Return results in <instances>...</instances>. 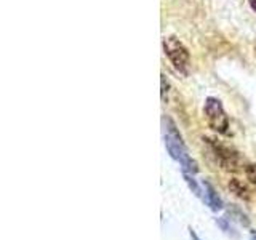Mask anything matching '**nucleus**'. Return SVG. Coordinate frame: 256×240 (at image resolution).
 <instances>
[{
  "label": "nucleus",
  "instance_id": "f257e3e1",
  "mask_svg": "<svg viewBox=\"0 0 256 240\" xmlns=\"http://www.w3.org/2000/svg\"><path fill=\"white\" fill-rule=\"evenodd\" d=\"M162 128H164V142L170 157L180 164L182 173L197 174L198 165L196 160L188 154L186 142H184L182 134L180 132L178 125L174 124V120L168 116H162Z\"/></svg>",
  "mask_w": 256,
  "mask_h": 240
},
{
  "label": "nucleus",
  "instance_id": "f03ea898",
  "mask_svg": "<svg viewBox=\"0 0 256 240\" xmlns=\"http://www.w3.org/2000/svg\"><path fill=\"white\" fill-rule=\"evenodd\" d=\"M204 116L206 118L208 126H210L214 133L222 134V136L229 134V128H230L229 116L226 114V110H224V106L220 98H216V96H208V98H205Z\"/></svg>",
  "mask_w": 256,
  "mask_h": 240
},
{
  "label": "nucleus",
  "instance_id": "7ed1b4c3",
  "mask_svg": "<svg viewBox=\"0 0 256 240\" xmlns=\"http://www.w3.org/2000/svg\"><path fill=\"white\" fill-rule=\"evenodd\" d=\"M164 53L170 62L173 64V68L182 76L189 74V66H190V53L188 50V46L184 45L178 37L168 36L162 40Z\"/></svg>",
  "mask_w": 256,
  "mask_h": 240
},
{
  "label": "nucleus",
  "instance_id": "20e7f679",
  "mask_svg": "<svg viewBox=\"0 0 256 240\" xmlns=\"http://www.w3.org/2000/svg\"><path fill=\"white\" fill-rule=\"evenodd\" d=\"M204 141L210 146L212 152L214 154V157L218 158V162L222 168H226L229 172H238V170H244V160L240 157V154L232 149L229 146H224V144L218 142L213 138H208V136H204Z\"/></svg>",
  "mask_w": 256,
  "mask_h": 240
},
{
  "label": "nucleus",
  "instance_id": "39448f33",
  "mask_svg": "<svg viewBox=\"0 0 256 240\" xmlns=\"http://www.w3.org/2000/svg\"><path fill=\"white\" fill-rule=\"evenodd\" d=\"M202 189H204V194H202V202L208 205V208H210L212 212H220L224 208V202L221 196L216 192L214 186L210 182V181H202Z\"/></svg>",
  "mask_w": 256,
  "mask_h": 240
},
{
  "label": "nucleus",
  "instance_id": "423d86ee",
  "mask_svg": "<svg viewBox=\"0 0 256 240\" xmlns=\"http://www.w3.org/2000/svg\"><path fill=\"white\" fill-rule=\"evenodd\" d=\"M214 222H216V226H218L224 232V234L229 236L230 238H236L237 240L240 237L238 230L236 229V226L232 224L230 218H228V216H221V218H216Z\"/></svg>",
  "mask_w": 256,
  "mask_h": 240
},
{
  "label": "nucleus",
  "instance_id": "0eeeda50",
  "mask_svg": "<svg viewBox=\"0 0 256 240\" xmlns=\"http://www.w3.org/2000/svg\"><path fill=\"white\" fill-rule=\"evenodd\" d=\"M229 189H230V192H234V194L238 198L246 200V202L252 198V194H250V190H248V188L240 180H237V178H232L229 181Z\"/></svg>",
  "mask_w": 256,
  "mask_h": 240
},
{
  "label": "nucleus",
  "instance_id": "6e6552de",
  "mask_svg": "<svg viewBox=\"0 0 256 240\" xmlns=\"http://www.w3.org/2000/svg\"><path fill=\"white\" fill-rule=\"evenodd\" d=\"M182 178H184V181H186V184H188V188L192 190V194H194L196 197H198V198H202V194H204V189H202V186L197 182V180H196V174H189V173H182Z\"/></svg>",
  "mask_w": 256,
  "mask_h": 240
},
{
  "label": "nucleus",
  "instance_id": "1a4fd4ad",
  "mask_svg": "<svg viewBox=\"0 0 256 240\" xmlns=\"http://www.w3.org/2000/svg\"><path fill=\"white\" fill-rule=\"evenodd\" d=\"M160 96H162V101L164 102H166V100H168V92H170V82H168V78H166V76L165 74H162L160 76Z\"/></svg>",
  "mask_w": 256,
  "mask_h": 240
},
{
  "label": "nucleus",
  "instance_id": "9d476101",
  "mask_svg": "<svg viewBox=\"0 0 256 240\" xmlns=\"http://www.w3.org/2000/svg\"><path fill=\"white\" fill-rule=\"evenodd\" d=\"M244 172L246 174V180L256 186V164H245Z\"/></svg>",
  "mask_w": 256,
  "mask_h": 240
},
{
  "label": "nucleus",
  "instance_id": "9b49d317",
  "mask_svg": "<svg viewBox=\"0 0 256 240\" xmlns=\"http://www.w3.org/2000/svg\"><path fill=\"white\" fill-rule=\"evenodd\" d=\"M230 216H237L236 220H237L238 222H242L244 226H250V220H248V218H246V214L240 212L237 206H232V208H230Z\"/></svg>",
  "mask_w": 256,
  "mask_h": 240
},
{
  "label": "nucleus",
  "instance_id": "f8f14e48",
  "mask_svg": "<svg viewBox=\"0 0 256 240\" xmlns=\"http://www.w3.org/2000/svg\"><path fill=\"white\" fill-rule=\"evenodd\" d=\"M188 230H189V236H190V238H192V240H202V238H200V237L197 236V232H196L194 229H192L190 226L188 228Z\"/></svg>",
  "mask_w": 256,
  "mask_h": 240
},
{
  "label": "nucleus",
  "instance_id": "ddd939ff",
  "mask_svg": "<svg viewBox=\"0 0 256 240\" xmlns=\"http://www.w3.org/2000/svg\"><path fill=\"white\" fill-rule=\"evenodd\" d=\"M248 5L253 10V13H256V0H248Z\"/></svg>",
  "mask_w": 256,
  "mask_h": 240
},
{
  "label": "nucleus",
  "instance_id": "4468645a",
  "mask_svg": "<svg viewBox=\"0 0 256 240\" xmlns=\"http://www.w3.org/2000/svg\"><path fill=\"white\" fill-rule=\"evenodd\" d=\"M250 240H256V230L252 232V236H250Z\"/></svg>",
  "mask_w": 256,
  "mask_h": 240
}]
</instances>
